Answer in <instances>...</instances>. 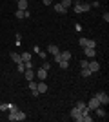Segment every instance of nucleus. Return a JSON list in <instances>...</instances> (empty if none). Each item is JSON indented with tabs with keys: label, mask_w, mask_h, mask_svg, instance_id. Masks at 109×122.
<instances>
[{
	"label": "nucleus",
	"mask_w": 109,
	"mask_h": 122,
	"mask_svg": "<svg viewBox=\"0 0 109 122\" xmlns=\"http://www.w3.org/2000/svg\"><path fill=\"white\" fill-rule=\"evenodd\" d=\"M73 9H75V13H85V11H89L91 9V4H87V2H75V5H73Z\"/></svg>",
	"instance_id": "obj_1"
},
{
	"label": "nucleus",
	"mask_w": 109,
	"mask_h": 122,
	"mask_svg": "<svg viewBox=\"0 0 109 122\" xmlns=\"http://www.w3.org/2000/svg\"><path fill=\"white\" fill-rule=\"evenodd\" d=\"M78 44H80L82 47H96V42H95V40H91V38H84V36L78 40Z\"/></svg>",
	"instance_id": "obj_2"
},
{
	"label": "nucleus",
	"mask_w": 109,
	"mask_h": 122,
	"mask_svg": "<svg viewBox=\"0 0 109 122\" xmlns=\"http://www.w3.org/2000/svg\"><path fill=\"white\" fill-rule=\"evenodd\" d=\"M95 97L98 98V102H100V104H105V106L109 104V95H107L105 91H98L96 95H95Z\"/></svg>",
	"instance_id": "obj_3"
},
{
	"label": "nucleus",
	"mask_w": 109,
	"mask_h": 122,
	"mask_svg": "<svg viewBox=\"0 0 109 122\" xmlns=\"http://www.w3.org/2000/svg\"><path fill=\"white\" fill-rule=\"evenodd\" d=\"M71 118H73L75 122H82V111H80L76 106L71 109Z\"/></svg>",
	"instance_id": "obj_4"
},
{
	"label": "nucleus",
	"mask_w": 109,
	"mask_h": 122,
	"mask_svg": "<svg viewBox=\"0 0 109 122\" xmlns=\"http://www.w3.org/2000/svg\"><path fill=\"white\" fill-rule=\"evenodd\" d=\"M85 104H87V107L91 109V111H95V109H96L98 106H102V104L98 102V98H96V97H93V98H91L89 102H85Z\"/></svg>",
	"instance_id": "obj_5"
},
{
	"label": "nucleus",
	"mask_w": 109,
	"mask_h": 122,
	"mask_svg": "<svg viewBox=\"0 0 109 122\" xmlns=\"http://www.w3.org/2000/svg\"><path fill=\"white\" fill-rule=\"evenodd\" d=\"M84 55H85V58H95L96 56V49L95 47H84Z\"/></svg>",
	"instance_id": "obj_6"
},
{
	"label": "nucleus",
	"mask_w": 109,
	"mask_h": 122,
	"mask_svg": "<svg viewBox=\"0 0 109 122\" xmlns=\"http://www.w3.org/2000/svg\"><path fill=\"white\" fill-rule=\"evenodd\" d=\"M35 75L38 76V80H46V78H47V69H44V67H38Z\"/></svg>",
	"instance_id": "obj_7"
},
{
	"label": "nucleus",
	"mask_w": 109,
	"mask_h": 122,
	"mask_svg": "<svg viewBox=\"0 0 109 122\" xmlns=\"http://www.w3.org/2000/svg\"><path fill=\"white\" fill-rule=\"evenodd\" d=\"M87 67H89V71H91V73H96V71L100 69V64H98L96 60H89Z\"/></svg>",
	"instance_id": "obj_8"
},
{
	"label": "nucleus",
	"mask_w": 109,
	"mask_h": 122,
	"mask_svg": "<svg viewBox=\"0 0 109 122\" xmlns=\"http://www.w3.org/2000/svg\"><path fill=\"white\" fill-rule=\"evenodd\" d=\"M15 16H16V18H27V16H29V11H27V9H18L15 13Z\"/></svg>",
	"instance_id": "obj_9"
},
{
	"label": "nucleus",
	"mask_w": 109,
	"mask_h": 122,
	"mask_svg": "<svg viewBox=\"0 0 109 122\" xmlns=\"http://www.w3.org/2000/svg\"><path fill=\"white\" fill-rule=\"evenodd\" d=\"M36 89H38V93H40V95H42V93H46V91H47V86H46V82H44V80H40L38 84H36Z\"/></svg>",
	"instance_id": "obj_10"
},
{
	"label": "nucleus",
	"mask_w": 109,
	"mask_h": 122,
	"mask_svg": "<svg viewBox=\"0 0 109 122\" xmlns=\"http://www.w3.org/2000/svg\"><path fill=\"white\" fill-rule=\"evenodd\" d=\"M24 76H26V80H35V73H33V69H26L24 71Z\"/></svg>",
	"instance_id": "obj_11"
},
{
	"label": "nucleus",
	"mask_w": 109,
	"mask_h": 122,
	"mask_svg": "<svg viewBox=\"0 0 109 122\" xmlns=\"http://www.w3.org/2000/svg\"><path fill=\"white\" fill-rule=\"evenodd\" d=\"M55 11H57V13H62V15H66V13H67V9H66L62 4H55Z\"/></svg>",
	"instance_id": "obj_12"
},
{
	"label": "nucleus",
	"mask_w": 109,
	"mask_h": 122,
	"mask_svg": "<svg viewBox=\"0 0 109 122\" xmlns=\"http://www.w3.org/2000/svg\"><path fill=\"white\" fill-rule=\"evenodd\" d=\"M47 51H49V53H51V55H55V53H58V46L57 44H49V46H47Z\"/></svg>",
	"instance_id": "obj_13"
},
{
	"label": "nucleus",
	"mask_w": 109,
	"mask_h": 122,
	"mask_svg": "<svg viewBox=\"0 0 109 122\" xmlns=\"http://www.w3.org/2000/svg\"><path fill=\"white\" fill-rule=\"evenodd\" d=\"M60 56H62V60H71V51H60Z\"/></svg>",
	"instance_id": "obj_14"
},
{
	"label": "nucleus",
	"mask_w": 109,
	"mask_h": 122,
	"mask_svg": "<svg viewBox=\"0 0 109 122\" xmlns=\"http://www.w3.org/2000/svg\"><path fill=\"white\" fill-rule=\"evenodd\" d=\"M26 113L24 111H20V109H18V111H16V115H15V120H26Z\"/></svg>",
	"instance_id": "obj_15"
},
{
	"label": "nucleus",
	"mask_w": 109,
	"mask_h": 122,
	"mask_svg": "<svg viewBox=\"0 0 109 122\" xmlns=\"http://www.w3.org/2000/svg\"><path fill=\"white\" fill-rule=\"evenodd\" d=\"M9 58L13 62H15V64H18V62H22V58H20V55H18V53H11L9 55Z\"/></svg>",
	"instance_id": "obj_16"
},
{
	"label": "nucleus",
	"mask_w": 109,
	"mask_h": 122,
	"mask_svg": "<svg viewBox=\"0 0 109 122\" xmlns=\"http://www.w3.org/2000/svg\"><path fill=\"white\" fill-rule=\"evenodd\" d=\"M20 58H22V62H31V53H27V51H26V53H22V55H20Z\"/></svg>",
	"instance_id": "obj_17"
},
{
	"label": "nucleus",
	"mask_w": 109,
	"mask_h": 122,
	"mask_svg": "<svg viewBox=\"0 0 109 122\" xmlns=\"http://www.w3.org/2000/svg\"><path fill=\"white\" fill-rule=\"evenodd\" d=\"M16 2H18V9H27V4H29L27 0H16Z\"/></svg>",
	"instance_id": "obj_18"
},
{
	"label": "nucleus",
	"mask_w": 109,
	"mask_h": 122,
	"mask_svg": "<svg viewBox=\"0 0 109 122\" xmlns=\"http://www.w3.org/2000/svg\"><path fill=\"white\" fill-rule=\"evenodd\" d=\"M95 111H96V115H98V117H102V118H105V117H107V113H105L104 111V109H102V107H96V109H95Z\"/></svg>",
	"instance_id": "obj_19"
},
{
	"label": "nucleus",
	"mask_w": 109,
	"mask_h": 122,
	"mask_svg": "<svg viewBox=\"0 0 109 122\" xmlns=\"http://www.w3.org/2000/svg\"><path fill=\"white\" fill-rule=\"evenodd\" d=\"M60 4H62L64 7H66V9H69V7H71V5H73V0H62Z\"/></svg>",
	"instance_id": "obj_20"
},
{
	"label": "nucleus",
	"mask_w": 109,
	"mask_h": 122,
	"mask_svg": "<svg viewBox=\"0 0 109 122\" xmlns=\"http://www.w3.org/2000/svg\"><path fill=\"white\" fill-rule=\"evenodd\" d=\"M16 67H18V73H24V71H26V64H24V62H18Z\"/></svg>",
	"instance_id": "obj_21"
},
{
	"label": "nucleus",
	"mask_w": 109,
	"mask_h": 122,
	"mask_svg": "<svg viewBox=\"0 0 109 122\" xmlns=\"http://www.w3.org/2000/svg\"><path fill=\"white\" fill-rule=\"evenodd\" d=\"M76 107L82 111V109H85V107H87V104H85V102H82V100H78V102H76Z\"/></svg>",
	"instance_id": "obj_22"
},
{
	"label": "nucleus",
	"mask_w": 109,
	"mask_h": 122,
	"mask_svg": "<svg viewBox=\"0 0 109 122\" xmlns=\"http://www.w3.org/2000/svg\"><path fill=\"white\" fill-rule=\"evenodd\" d=\"M58 66L62 67V69H67V67H69V62L67 60H60V62H58Z\"/></svg>",
	"instance_id": "obj_23"
},
{
	"label": "nucleus",
	"mask_w": 109,
	"mask_h": 122,
	"mask_svg": "<svg viewBox=\"0 0 109 122\" xmlns=\"http://www.w3.org/2000/svg\"><path fill=\"white\" fill-rule=\"evenodd\" d=\"M80 75H82V76H89V75H91V71H89V67H82V71H80Z\"/></svg>",
	"instance_id": "obj_24"
},
{
	"label": "nucleus",
	"mask_w": 109,
	"mask_h": 122,
	"mask_svg": "<svg viewBox=\"0 0 109 122\" xmlns=\"http://www.w3.org/2000/svg\"><path fill=\"white\" fill-rule=\"evenodd\" d=\"M87 64H89V60H85V58L80 60V67H87Z\"/></svg>",
	"instance_id": "obj_25"
},
{
	"label": "nucleus",
	"mask_w": 109,
	"mask_h": 122,
	"mask_svg": "<svg viewBox=\"0 0 109 122\" xmlns=\"http://www.w3.org/2000/svg\"><path fill=\"white\" fill-rule=\"evenodd\" d=\"M0 109H2V111H7V109H9V104H0Z\"/></svg>",
	"instance_id": "obj_26"
},
{
	"label": "nucleus",
	"mask_w": 109,
	"mask_h": 122,
	"mask_svg": "<svg viewBox=\"0 0 109 122\" xmlns=\"http://www.w3.org/2000/svg\"><path fill=\"white\" fill-rule=\"evenodd\" d=\"M29 87H31V89H36V82L35 80H29Z\"/></svg>",
	"instance_id": "obj_27"
},
{
	"label": "nucleus",
	"mask_w": 109,
	"mask_h": 122,
	"mask_svg": "<svg viewBox=\"0 0 109 122\" xmlns=\"http://www.w3.org/2000/svg\"><path fill=\"white\" fill-rule=\"evenodd\" d=\"M31 93H33V97H40V93H38V89H31Z\"/></svg>",
	"instance_id": "obj_28"
},
{
	"label": "nucleus",
	"mask_w": 109,
	"mask_h": 122,
	"mask_svg": "<svg viewBox=\"0 0 109 122\" xmlns=\"http://www.w3.org/2000/svg\"><path fill=\"white\" fill-rule=\"evenodd\" d=\"M42 67H44V69H47V71H49V62H44V64H42Z\"/></svg>",
	"instance_id": "obj_29"
},
{
	"label": "nucleus",
	"mask_w": 109,
	"mask_h": 122,
	"mask_svg": "<svg viewBox=\"0 0 109 122\" xmlns=\"http://www.w3.org/2000/svg\"><path fill=\"white\" fill-rule=\"evenodd\" d=\"M51 2H53V0H42V4H44V5H51Z\"/></svg>",
	"instance_id": "obj_30"
},
{
	"label": "nucleus",
	"mask_w": 109,
	"mask_h": 122,
	"mask_svg": "<svg viewBox=\"0 0 109 122\" xmlns=\"http://www.w3.org/2000/svg\"><path fill=\"white\" fill-rule=\"evenodd\" d=\"M27 2H29V0H27Z\"/></svg>",
	"instance_id": "obj_31"
}]
</instances>
